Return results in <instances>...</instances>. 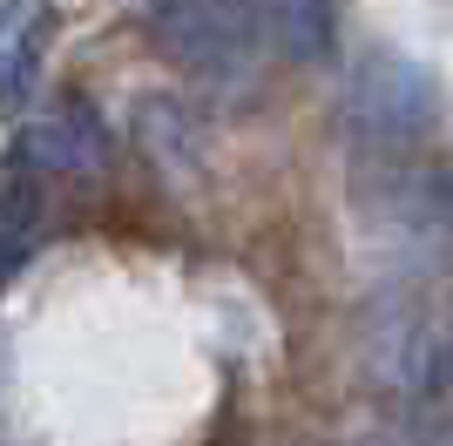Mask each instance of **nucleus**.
I'll return each instance as SVG.
<instances>
[{
  "instance_id": "f257e3e1",
  "label": "nucleus",
  "mask_w": 453,
  "mask_h": 446,
  "mask_svg": "<svg viewBox=\"0 0 453 446\" xmlns=\"http://www.w3.org/2000/svg\"><path fill=\"white\" fill-rule=\"evenodd\" d=\"M352 250L386 284H426L453 271V169L386 156L352 189Z\"/></svg>"
},
{
  "instance_id": "f03ea898",
  "label": "nucleus",
  "mask_w": 453,
  "mask_h": 446,
  "mask_svg": "<svg viewBox=\"0 0 453 446\" xmlns=\"http://www.w3.org/2000/svg\"><path fill=\"white\" fill-rule=\"evenodd\" d=\"M359 379L386 406H440L453 399V304L426 284H386L359 318Z\"/></svg>"
},
{
  "instance_id": "7ed1b4c3",
  "label": "nucleus",
  "mask_w": 453,
  "mask_h": 446,
  "mask_svg": "<svg viewBox=\"0 0 453 446\" xmlns=\"http://www.w3.org/2000/svg\"><path fill=\"white\" fill-rule=\"evenodd\" d=\"M332 122H339V142L352 156H379V163L386 156H413L426 142V129L440 122V88L413 55L372 41V48H359L345 61Z\"/></svg>"
},
{
  "instance_id": "20e7f679",
  "label": "nucleus",
  "mask_w": 453,
  "mask_h": 446,
  "mask_svg": "<svg viewBox=\"0 0 453 446\" xmlns=\"http://www.w3.org/2000/svg\"><path fill=\"white\" fill-rule=\"evenodd\" d=\"M150 41L163 61H176L196 81H250L265 61L244 0H156Z\"/></svg>"
},
{
  "instance_id": "39448f33",
  "label": "nucleus",
  "mask_w": 453,
  "mask_h": 446,
  "mask_svg": "<svg viewBox=\"0 0 453 446\" xmlns=\"http://www.w3.org/2000/svg\"><path fill=\"white\" fill-rule=\"evenodd\" d=\"M109 129L88 102H55V109L27 115V129L14 135V169L20 176H61V183H88L109 169Z\"/></svg>"
},
{
  "instance_id": "423d86ee",
  "label": "nucleus",
  "mask_w": 453,
  "mask_h": 446,
  "mask_svg": "<svg viewBox=\"0 0 453 446\" xmlns=\"http://www.w3.org/2000/svg\"><path fill=\"white\" fill-rule=\"evenodd\" d=\"M250 7V27H257V48L271 61H325L339 48V7L332 0H244Z\"/></svg>"
},
{
  "instance_id": "0eeeda50",
  "label": "nucleus",
  "mask_w": 453,
  "mask_h": 446,
  "mask_svg": "<svg viewBox=\"0 0 453 446\" xmlns=\"http://www.w3.org/2000/svg\"><path fill=\"white\" fill-rule=\"evenodd\" d=\"M48 41H55V0H0V102H14L35 81Z\"/></svg>"
},
{
  "instance_id": "6e6552de",
  "label": "nucleus",
  "mask_w": 453,
  "mask_h": 446,
  "mask_svg": "<svg viewBox=\"0 0 453 446\" xmlns=\"http://www.w3.org/2000/svg\"><path fill=\"white\" fill-rule=\"evenodd\" d=\"M35 230H41V189H35V176L14 169V183H0V284L27 264Z\"/></svg>"
}]
</instances>
